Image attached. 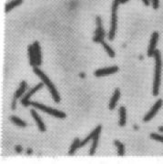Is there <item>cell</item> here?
Here are the masks:
<instances>
[{
    "label": "cell",
    "instance_id": "obj_7",
    "mask_svg": "<svg viewBox=\"0 0 163 164\" xmlns=\"http://www.w3.org/2000/svg\"><path fill=\"white\" fill-rule=\"evenodd\" d=\"M161 106H162V100H159L157 102L153 105V107L150 109V110L146 114V116L143 118V121H144V122H149V121H150V120H152V119L156 116V114L158 113V111H159V109L161 108Z\"/></svg>",
    "mask_w": 163,
    "mask_h": 164
},
{
    "label": "cell",
    "instance_id": "obj_2",
    "mask_svg": "<svg viewBox=\"0 0 163 164\" xmlns=\"http://www.w3.org/2000/svg\"><path fill=\"white\" fill-rule=\"evenodd\" d=\"M33 71H34V73H35L37 76H39V77L40 78L41 81L43 82V83L47 86V88H48L50 94L52 95V98H53L54 101L56 103L60 102V97H59V92H58V90H57L55 85H54V84L52 83V81L49 80V78H48V77H47V75L41 70V69H39L38 67H34Z\"/></svg>",
    "mask_w": 163,
    "mask_h": 164
},
{
    "label": "cell",
    "instance_id": "obj_25",
    "mask_svg": "<svg viewBox=\"0 0 163 164\" xmlns=\"http://www.w3.org/2000/svg\"><path fill=\"white\" fill-rule=\"evenodd\" d=\"M11 108H12V109H13V110H15V109H17V99H15V98H13Z\"/></svg>",
    "mask_w": 163,
    "mask_h": 164
},
{
    "label": "cell",
    "instance_id": "obj_15",
    "mask_svg": "<svg viewBox=\"0 0 163 164\" xmlns=\"http://www.w3.org/2000/svg\"><path fill=\"white\" fill-rule=\"evenodd\" d=\"M101 129H102L101 126H100V125H99V126H98V127H97V128H96V129H94V130H93V131H92V132H91V133H90V134H89V135H88V137H87L84 141H80V148L83 147L85 144L88 143L90 140H92V139H93V138H94V137H95L98 133H100Z\"/></svg>",
    "mask_w": 163,
    "mask_h": 164
},
{
    "label": "cell",
    "instance_id": "obj_3",
    "mask_svg": "<svg viewBox=\"0 0 163 164\" xmlns=\"http://www.w3.org/2000/svg\"><path fill=\"white\" fill-rule=\"evenodd\" d=\"M120 4V0H114L112 4V17H111V27L108 33V40L112 41L115 38L116 30H117V22H118V16L117 11L119 5Z\"/></svg>",
    "mask_w": 163,
    "mask_h": 164
},
{
    "label": "cell",
    "instance_id": "obj_6",
    "mask_svg": "<svg viewBox=\"0 0 163 164\" xmlns=\"http://www.w3.org/2000/svg\"><path fill=\"white\" fill-rule=\"evenodd\" d=\"M45 84L43 83V82H40L39 84H38L36 87H34L33 88H31L24 97H23V99L21 100V104H22V106L23 107H28L29 105H31V101H29V99H30V97L33 95V94H35L38 90H39L41 88L44 86Z\"/></svg>",
    "mask_w": 163,
    "mask_h": 164
},
{
    "label": "cell",
    "instance_id": "obj_29",
    "mask_svg": "<svg viewBox=\"0 0 163 164\" xmlns=\"http://www.w3.org/2000/svg\"><path fill=\"white\" fill-rule=\"evenodd\" d=\"M79 77H80V78H82V79H84V78L86 77V75H85L84 73H80V74H79Z\"/></svg>",
    "mask_w": 163,
    "mask_h": 164
},
{
    "label": "cell",
    "instance_id": "obj_31",
    "mask_svg": "<svg viewBox=\"0 0 163 164\" xmlns=\"http://www.w3.org/2000/svg\"><path fill=\"white\" fill-rule=\"evenodd\" d=\"M159 130H160L161 132H163V126H161V127L159 128Z\"/></svg>",
    "mask_w": 163,
    "mask_h": 164
},
{
    "label": "cell",
    "instance_id": "obj_21",
    "mask_svg": "<svg viewBox=\"0 0 163 164\" xmlns=\"http://www.w3.org/2000/svg\"><path fill=\"white\" fill-rule=\"evenodd\" d=\"M101 44L102 46H103V47H104V49L106 50V52L108 54V56H109L110 58H114V57H115V52H114V50H113L105 41H102Z\"/></svg>",
    "mask_w": 163,
    "mask_h": 164
},
{
    "label": "cell",
    "instance_id": "obj_20",
    "mask_svg": "<svg viewBox=\"0 0 163 164\" xmlns=\"http://www.w3.org/2000/svg\"><path fill=\"white\" fill-rule=\"evenodd\" d=\"M10 121L14 123V124H16L17 126H19L21 128H26V123L25 122V121H23L19 118L16 117V116H11L10 117Z\"/></svg>",
    "mask_w": 163,
    "mask_h": 164
},
{
    "label": "cell",
    "instance_id": "obj_4",
    "mask_svg": "<svg viewBox=\"0 0 163 164\" xmlns=\"http://www.w3.org/2000/svg\"><path fill=\"white\" fill-rule=\"evenodd\" d=\"M31 105H32L35 109H40V110L46 112V113H48L49 115H51V116H53V117H56V118H59V119H65V118L67 117V116H66V113H64L63 111L58 110V109H56L49 108V107H47V106H45L44 104L31 101Z\"/></svg>",
    "mask_w": 163,
    "mask_h": 164
},
{
    "label": "cell",
    "instance_id": "obj_12",
    "mask_svg": "<svg viewBox=\"0 0 163 164\" xmlns=\"http://www.w3.org/2000/svg\"><path fill=\"white\" fill-rule=\"evenodd\" d=\"M27 52H28V56H29V64L30 66L37 67V60H36V54H35V48L33 45H29L27 47Z\"/></svg>",
    "mask_w": 163,
    "mask_h": 164
},
{
    "label": "cell",
    "instance_id": "obj_13",
    "mask_svg": "<svg viewBox=\"0 0 163 164\" xmlns=\"http://www.w3.org/2000/svg\"><path fill=\"white\" fill-rule=\"evenodd\" d=\"M34 48H35V54H36V60H37V67L40 66L42 64V55H41V48L39 46V43L38 41H35L34 44Z\"/></svg>",
    "mask_w": 163,
    "mask_h": 164
},
{
    "label": "cell",
    "instance_id": "obj_23",
    "mask_svg": "<svg viewBox=\"0 0 163 164\" xmlns=\"http://www.w3.org/2000/svg\"><path fill=\"white\" fill-rule=\"evenodd\" d=\"M150 138H151L152 140H155V141L163 142V136L158 135L157 133H151V134H150Z\"/></svg>",
    "mask_w": 163,
    "mask_h": 164
},
{
    "label": "cell",
    "instance_id": "obj_22",
    "mask_svg": "<svg viewBox=\"0 0 163 164\" xmlns=\"http://www.w3.org/2000/svg\"><path fill=\"white\" fill-rule=\"evenodd\" d=\"M114 145L118 148V152L120 156H123L125 154V149H124V145H123L120 141L116 140L114 141Z\"/></svg>",
    "mask_w": 163,
    "mask_h": 164
},
{
    "label": "cell",
    "instance_id": "obj_1",
    "mask_svg": "<svg viewBox=\"0 0 163 164\" xmlns=\"http://www.w3.org/2000/svg\"><path fill=\"white\" fill-rule=\"evenodd\" d=\"M153 57L155 58V77H154V82H153V96H158L160 86H161V68H162V62H161V56L160 50H155Z\"/></svg>",
    "mask_w": 163,
    "mask_h": 164
},
{
    "label": "cell",
    "instance_id": "obj_16",
    "mask_svg": "<svg viewBox=\"0 0 163 164\" xmlns=\"http://www.w3.org/2000/svg\"><path fill=\"white\" fill-rule=\"evenodd\" d=\"M22 3H23V0H12L11 2L6 4V13H8L14 7L20 6Z\"/></svg>",
    "mask_w": 163,
    "mask_h": 164
},
{
    "label": "cell",
    "instance_id": "obj_11",
    "mask_svg": "<svg viewBox=\"0 0 163 164\" xmlns=\"http://www.w3.org/2000/svg\"><path fill=\"white\" fill-rule=\"evenodd\" d=\"M120 95H121L120 89L119 88H117L114 90L113 96H112V98H111V100H110V101H109V109H110V110H112V109H115L117 103H118L120 98Z\"/></svg>",
    "mask_w": 163,
    "mask_h": 164
},
{
    "label": "cell",
    "instance_id": "obj_17",
    "mask_svg": "<svg viewBox=\"0 0 163 164\" xmlns=\"http://www.w3.org/2000/svg\"><path fill=\"white\" fill-rule=\"evenodd\" d=\"M119 125L120 127H124L126 125V108L120 107V122Z\"/></svg>",
    "mask_w": 163,
    "mask_h": 164
},
{
    "label": "cell",
    "instance_id": "obj_19",
    "mask_svg": "<svg viewBox=\"0 0 163 164\" xmlns=\"http://www.w3.org/2000/svg\"><path fill=\"white\" fill-rule=\"evenodd\" d=\"M100 133H98L93 139H92V146H91V149H90V152L89 154L90 155H94L96 150H97V147H98V144H99V141H100Z\"/></svg>",
    "mask_w": 163,
    "mask_h": 164
},
{
    "label": "cell",
    "instance_id": "obj_24",
    "mask_svg": "<svg viewBox=\"0 0 163 164\" xmlns=\"http://www.w3.org/2000/svg\"><path fill=\"white\" fill-rule=\"evenodd\" d=\"M152 1V6L154 9H158L159 8V0H151Z\"/></svg>",
    "mask_w": 163,
    "mask_h": 164
},
{
    "label": "cell",
    "instance_id": "obj_28",
    "mask_svg": "<svg viewBox=\"0 0 163 164\" xmlns=\"http://www.w3.org/2000/svg\"><path fill=\"white\" fill-rule=\"evenodd\" d=\"M26 152H27L28 155H31V154H32V150H31V149H27V150H26Z\"/></svg>",
    "mask_w": 163,
    "mask_h": 164
},
{
    "label": "cell",
    "instance_id": "obj_9",
    "mask_svg": "<svg viewBox=\"0 0 163 164\" xmlns=\"http://www.w3.org/2000/svg\"><path fill=\"white\" fill-rule=\"evenodd\" d=\"M158 40H159V33L155 31L152 33L151 39L149 41V45L148 47V57H153L154 52L156 50V46H157Z\"/></svg>",
    "mask_w": 163,
    "mask_h": 164
},
{
    "label": "cell",
    "instance_id": "obj_32",
    "mask_svg": "<svg viewBox=\"0 0 163 164\" xmlns=\"http://www.w3.org/2000/svg\"><path fill=\"white\" fill-rule=\"evenodd\" d=\"M133 128H134V129H139V127H138V126H136V125H134V126H133Z\"/></svg>",
    "mask_w": 163,
    "mask_h": 164
},
{
    "label": "cell",
    "instance_id": "obj_27",
    "mask_svg": "<svg viewBox=\"0 0 163 164\" xmlns=\"http://www.w3.org/2000/svg\"><path fill=\"white\" fill-rule=\"evenodd\" d=\"M142 2L145 4V5H146V6H149V3H150V2H149V0H142Z\"/></svg>",
    "mask_w": 163,
    "mask_h": 164
},
{
    "label": "cell",
    "instance_id": "obj_8",
    "mask_svg": "<svg viewBox=\"0 0 163 164\" xmlns=\"http://www.w3.org/2000/svg\"><path fill=\"white\" fill-rule=\"evenodd\" d=\"M118 71H119V67L112 66V67H108V68H104L97 69L94 72V75L96 77L100 78V77H105V76H108V75L114 74V73H116Z\"/></svg>",
    "mask_w": 163,
    "mask_h": 164
},
{
    "label": "cell",
    "instance_id": "obj_5",
    "mask_svg": "<svg viewBox=\"0 0 163 164\" xmlns=\"http://www.w3.org/2000/svg\"><path fill=\"white\" fill-rule=\"evenodd\" d=\"M96 23H97V28L95 31V36L93 38V41L97 43H101L102 41H104V39L106 37V32L102 27L101 18L100 16L96 17Z\"/></svg>",
    "mask_w": 163,
    "mask_h": 164
},
{
    "label": "cell",
    "instance_id": "obj_30",
    "mask_svg": "<svg viewBox=\"0 0 163 164\" xmlns=\"http://www.w3.org/2000/svg\"><path fill=\"white\" fill-rule=\"evenodd\" d=\"M128 1H129V0H120V4H125V3H127Z\"/></svg>",
    "mask_w": 163,
    "mask_h": 164
},
{
    "label": "cell",
    "instance_id": "obj_18",
    "mask_svg": "<svg viewBox=\"0 0 163 164\" xmlns=\"http://www.w3.org/2000/svg\"><path fill=\"white\" fill-rule=\"evenodd\" d=\"M79 148H80V141H79V138H76V139L73 141L72 145H71V147H70V150H69V152H68L69 155H74V153L76 152V150H77Z\"/></svg>",
    "mask_w": 163,
    "mask_h": 164
},
{
    "label": "cell",
    "instance_id": "obj_26",
    "mask_svg": "<svg viewBox=\"0 0 163 164\" xmlns=\"http://www.w3.org/2000/svg\"><path fill=\"white\" fill-rule=\"evenodd\" d=\"M15 150H16V151H17V152L20 153L21 151H22V147H21V146H19V145H18V146H16Z\"/></svg>",
    "mask_w": 163,
    "mask_h": 164
},
{
    "label": "cell",
    "instance_id": "obj_14",
    "mask_svg": "<svg viewBox=\"0 0 163 164\" xmlns=\"http://www.w3.org/2000/svg\"><path fill=\"white\" fill-rule=\"evenodd\" d=\"M26 88H27V83H26V81H25V80L21 81L19 88H18V90L16 91V93L14 95V98L17 99V100H18L19 98H21L23 96V94L26 93Z\"/></svg>",
    "mask_w": 163,
    "mask_h": 164
},
{
    "label": "cell",
    "instance_id": "obj_10",
    "mask_svg": "<svg viewBox=\"0 0 163 164\" xmlns=\"http://www.w3.org/2000/svg\"><path fill=\"white\" fill-rule=\"evenodd\" d=\"M30 113H31V115H32L33 119L35 120L36 123H37V125H38V127H39V130L42 131V132H45V131L47 130V128H46L45 124H44V122H43L42 119L39 117V115L37 113V111H36L35 109H31V110H30Z\"/></svg>",
    "mask_w": 163,
    "mask_h": 164
}]
</instances>
